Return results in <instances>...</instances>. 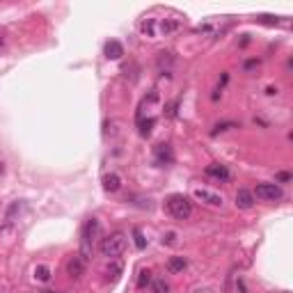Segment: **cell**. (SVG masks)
I'll return each mask as SVG.
<instances>
[{
    "mask_svg": "<svg viewBox=\"0 0 293 293\" xmlns=\"http://www.w3.org/2000/svg\"><path fill=\"white\" fill-rule=\"evenodd\" d=\"M168 211H170V216L176 218V220H188V218L192 216V202L184 195H172L168 200Z\"/></svg>",
    "mask_w": 293,
    "mask_h": 293,
    "instance_id": "obj_4",
    "label": "cell"
},
{
    "mask_svg": "<svg viewBox=\"0 0 293 293\" xmlns=\"http://www.w3.org/2000/svg\"><path fill=\"white\" fill-rule=\"evenodd\" d=\"M152 286L156 293H168L170 291V284L165 282V280H160V277H158V280H152Z\"/></svg>",
    "mask_w": 293,
    "mask_h": 293,
    "instance_id": "obj_16",
    "label": "cell"
},
{
    "mask_svg": "<svg viewBox=\"0 0 293 293\" xmlns=\"http://www.w3.org/2000/svg\"><path fill=\"white\" fill-rule=\"evenodd\" d=\"M120 275H122V266H120V264H114L112 268H108V280L117 282V280H120Z\"/></svg>",
    "mask_w": 293,
    "mask_h": 293,
    "instance_id": "obj_18",
    "label": "cell"
},
{
    "mask_svg": "<svg viewBox=\"0 0 293 293\" xmlns=\"http://www.w3.org/2000/svg\"><path fill=\"white\" fill-rule=\"evenodd\" d=\"M133 238H136V248H138V250H144V248H146V240H144V236H142V232H140V229H133Z\"/></svg>",
    "mask_w": 293,
    "mask_h": 293,
    "instance_id": "obj_17",
    "label": "cell"
},
{
    "mask_svg": "<svg viewBox=\"0 0 293 293\" xmlns=\"http://www.w3.org/2000/svg\"><path fill=\"white\" fill-rule=\"evenodd\" d=\"M104 188L108 190V192H117V190L122 188V179H120V174H114V172L106 174V176H104Z\"/></svg>",
    "mask_w": 293,
    "mask_h": 293,
    "instance_id": "obj_12",
    "label": "cell"
},
{
    "mask_svg": "<svg viewBox=\"0 0 293 293\" xmlns=\"http://www.w3.org/2000/svg\"><path fill=\"white\" fill-rule=\"evenodd\" d=\"M152 270H149V268H142L140 270V277H138V288H146L149 286V284H152Z\"/></svg>",
    "mask_w": 293,
    "mask_h": 293,
    "instance_id": "obj_14",
    "label": "cell"
},
{
    "mask_svg": "<svg viewBox=\"0 0 293 293\" xmlns=\"http://www.w3.org/2000/svg\"><path fill=\"white\" fill-rule=\"evenodd\" d=\"M186 16L176 10H163V7H156L149 14L140 18V34L146 39H163L170 34H176L184 28Z\"/></svg>",
    "mask_w": 293,
    "mask_h": 293,
    "instance_id": "obj_1",
    "label": "cell"
},
{
    "mask_svg": "<svg viewBox=\"0 0 293 293\" xmlns=\"http://www.w3.org/2000/svg\"><path fill=\"white\" fill-rule=\"evenodd\" d=\"M252 195L259 197V200H264V202H277V200H282L284 197V192H282V188H280L277 184H259Z\"/></svg>",
    "mask_w": 293,
    "mask_h": 293,
    "instance_id": "obj_5",
    "label": "cell"
},
{
    "mask_svg": "<svg viewBox=\"0 0 293 293\" xmlns=\"http://www.w3.org/2000/svg\"><path fill=\"white\" fill-rule=\"evenodd\" d=\"M39 293H58V291H50V288H44V291H39Z\"/></svg>",
    "mask_w": 293,
    "mask_h": 293,
    "instance_id": "obj_23",
    "label": "cell"
},
{
    "mask_svg": "<svg viewBox=\"0 0 293 293\" xmlns=\"http://www.w3.org/2000/svg\"><path fill=\"white\" fill-rule=\"evenodd\" d=\"M206 174H208V176H213V179H218V181H227L229 179V170L224 168V165H218V163L208 165Z\"/></svg>",
    "mask_w": 293,
    "mask_h": 293,
    "instance_id": "obj_11",
    "label": "cell"
},
{
    "mask_svg": "<svg viewBox=\"0 0 293 293\" xmlns=\"http://www.w3.org/2000/svg\"><path fill=\"white\" fill-rule=\"evenodd\" d=\"M126 250V236L122 232H112L101 240V254L108 259H120Z\"/></svg>",
    "mask_w": 293,
    "mask_h": 293,
    "instance_id": "obj_3",
    "label": "cell"
},
{
    "mask_svg": "<svg viewBox=\"0 0 293 293\" xmlns=\"http://www.w3.org/2000/svg\"><path fill=\"white\" fill-rule=\"evenodd\" d=\"M122 55H124V46H122L120 42L110 39V42L106 44V58H108V60H120Z\"/></svg>",
    "mask_w": 293,
    "mask_h": 293,
    "instance_id": "obj_10",
    "label": "cell"
},
{
    "mask_svg": "<svg viewBox=\"0 0 293 293\" xmlns=\"http://www.w3.org/2000/svg\"><path fill=\"white\" fill-rule=\"evenodd\" d=\"M238 124H234V122H227V124H218L216 126V130H213V136H218V133H222V130H227V128H236Z\"/></svg>",
    "mask_w": 293,
    "mask_h": 293,
    "instance_id": "obj_19",
    "label": "cell"
},
{
    "mask_svg": "<svg viewBox=\"0 0 293 293\" xmlns=\"http://www.w3.org/2000/svg\"><path fill=\"white\" fill-rule=\"evenodd\" d=\"M277 179H280V181H288V179H291V174H288V172H280V174H277Z\"/></svg>",
    "mask_w": 293,
    "mask_h": 293,
    "instance_id": "obj_21",
    "label": "cell"
},
{
    "mask_svg": "<svg viewBox=\"0 0 293 293\" xmlns=\"http://www.w3.org/2000/svg\"><path fill=\"white\" fill-rule=\"evenodd\" d=\"M34 277H37L39 282H48V280H50V268L48 266H37Z\"/></svg>",
    "mask_w": 293,
    "mask_h": 293,
    "instance_id": "obj_15",
    "label": "cell"
},
{
    "mask_svg": "<svg viewBox=\"0 0 293 293\" xmlns=\"http://www.w3.org/2000/svg\"><path fill=\"white\" fill-rule=\"evenodd\" d=\"M2 48H5V39L0 37V50H2Z\"/></svg>",
    "mask_w": 293,
    "mask_h": 293,
    "instance_id": "obj_22",
    "label": "cell"
},
{
    "mask_svg": "<svg viewBox=\"0 0 293 293\" xmlns=\"http://www.w3.org/2000/svg\"><path fill=\"white\" fill-rule=\"evenodd\" d=\"M174 243H176V234H174V232H168V234L163 236V245H174Z\"/></svg>",
    "mask_w": 293,
    "mask_h": 293,
    "instance_id": "obj_20",
    "label": "cell"
},
{
    "mask_svg": "<svg viewBox=\"0 0 293 293\" xmlns=\"http://www.w3.org/2000/svg\"><path fill=\"white\" fill-rule=\"evenodd\" d=\"M236 206L248 211V208L254 206V195H252V190L248 188H238L236 190Z\"/></svg>",
    "mask_w": 293,
    "mask_h": 293,
    "instance_id": "obj_8",
    "label": "cell"
},
{
    "mask_svg": "<svg viewBox=\"0 0 293 293\" xmlns=\"http://www.w3.org/2000/svg\"><path fill=\"white\" fill-rule=\"evenodd\" d=\"M174 160L172 146L170 144H158L156 146V165H170Z\"/></svg>",
    "mask_w": 293,
    "mask_h": 293,
    "instance_id": "obj_9",
    "label": "cell"
},
{
    "mask_svg": "<svg viewBox=\"0 0 293 293\" xmlns=\"http://www.w3.org/2000/svg\"><path fill=\"white\" fill-rule=\"evenodd\" d=\"M192 195H195V200L204 202V204H208V206H222L224 204V197L220 195V192L208 190V188H195L192 190Z\"/></svg>",
    "mask_w": 293,
    "mask_h": 293,
    "instance_id": "obj_6",
    "label": "cell"
},
{
    "mask_svg": "<svg viewBox=\"0 0 293 293\" xmlns=\"http://www.w3.org/2000/svg\"><path fill=\"white\" fill-rule=\"evenodd\" d=\"M66 272H69L71 280H80L82 275H85V261L80 259V254L71 256L69 264H66Z\"/></svg>",
    "mask_w": 293,
    "mask_h": 293,
    "instance_id": "obj_7",
    "label": "cell"
},
{
    "mask_svg": "<svg viewBox=\"0 0 293 293\" xmlns=\"http://www.w3.org/2000/svg\"><path fill=\"white\" fill-rule=\"evenodd\" d=\"M96 236H98V220L96 218H87L85 227H82V232H80V259L82 261H90Z\"/></svg>",
    "mask_w": 293,
    "mask_h": 293,
    "instance_id": "obj_2",
    "label": "cell"
},
{
    "mask_svg": "<svg viewBox=\"0 0 293 293\" xmlns=\"http://www.w3.org/2000/svg\"><path fill=\"white\" fill-rule=\"evenodd\" d=\"M186 266H188L186 256H172V259L168 261V270H170V272H181Z\"/></svg>",
    "mask_w": 293,
    "mask_h": 293,
    "instance_id": "obj_13",
    "label": "cell"
}]
</instances>
